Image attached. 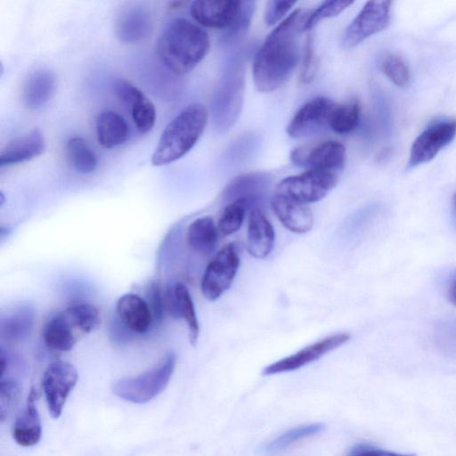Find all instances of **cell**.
Returning <instances> with one entry per match:
<instances>
[{
	"instance_id": "6da1fadb",
	"label": "cell",
	"mask_w": 456,
	"mask_h": 456,
	"mask_svg": "<svg viewBox=\"0 0 456 456\" xmlns=\"http://www.w3.org/2000/svg\"><path fill=\"white\" fill-rule=\"evenodd\" d=\"M311 12L298 8L266 37L252 67L256 88L269 93L282 86L293 74L300 57V37Z\"/></svg>"
},
{
	"instance_id": "7a4b0ae2",
	"label": "cell",
	"mask_w": 456,
	"mask_h": 456,
	"mask_svg": "<svg viewBox=\"0 0 456 456\" xmlns=\"http://www.w3.org/2000/svg\"><path fill=\"white\" fill-rule=\"evenodd\" d=\"M210 49L208 34L184 18L170 22L160 34L156 51L163 64L175 75L192 70Z\"/></svg>"
},
{
	"instance_id": "3957f363",
	"label": "cell",
	"mask_w": 456,
	"mask_h": 456,
	"mask_svg": "<svg viewBox=\"0 0 456 456\" xmlns=\"http://www.w3.org/2000/svg\"><path fill=\"white\" fill-rule=\"evenodd\" d=\"M208 112L201 103L184 108L165 128L152 154L151 163L163 166L185 155L205 130Z\"/></svg>"
},
{
	"instance_id": "277c9868",
	"label": "cell",
	"mask_w": 456,
	"mask_h": 456,
	"mask_svg": "<svg viewBox=\"0 0 456 456\" xmlns=\"http://www.w3.org/2000/svg\"><path fill=\"white\" fill-rule=\"evenodd\" d=\"M176 355L166 354L153 368L134 377L117 380L113 394L125 401L142 404L158 396L167 387L175 368Z\"/></svg>"
},
{
	"instance_id": "5b68a950",
	"label": "cell",
	"mask_w": 456,
	"mask_h": 456,
	"mask_svg": "<svg viewBox=\"0 0 456 456\" xmlns=\"http://www.w3.org/2000/svg\"><path fill=\"white\" fill-rule=\"evenodd\" d=\"M245 62L236 56L224 73L213 103V118L216 128L227 132L240 116L244 96Z\"/></svg>"
},
{
	"instance_id": "8992f818",
	"label": "cell",
	"mask_w": 456,
	"mask_h": 456,
	"mask_svg": "<svg viewBox=\"0 0 456 456\" xmlns=\"http://www.w3.org/2000/svg\"><path fill=\"white\" fill-rule=\"evenodd\" d=\"M339 173L325 169H306L299 175L281 180L275 192L307 205L314 203L324 199L336 187Z\"/></svg>"
},
{
	"instance_id": "52a82bcc",
	"label": "cell",
	"mask_w": 456,
	"mask_h": 456,
	"mask_svg": "<svg viewBox=\"0 0 456 456\" xmlns=\"http://www.w3.org/2000/svg\"><path fill=\"white\" fill-rule=\"evenodd\" d=\"M240 266V255L233 242L223 246L208 262L200 281L203 296L218 299L232 285Z\"/></svg>"
},
{
	"instance_id": "ba28073f",
	"label": "cell",
	"mask_w": 456,
	"mask_h": 456,
	"mask_svg": "<svg viewBox=\"0 0 456 456\" xmlns=\"http://www.w3.org/2000/svg\"><path fill=\"white\" fill-rule=\"evenodd\" d=\"M391 1H368L346 27L342 38L345 49H351L370 37L386 29L391 19Z\"/></svg>"
},
{
	"instance_id": "9c48e42d",
	"label": "cell",
	"mask_w": 456,
	"mask_h": 456,
	"mask_svg": "<svg viewBox=\"0 0 456 456\" xmlns=\"http://www.w3.org/2000/svg\"><path fill=\"white\" fill-rule=\"evenodd\" d=\"M456 136V118H441L431 122L413 141L408 168L431 161Z\"/></svg>"
},
{
	"instance_id": "30bf717a",
	"label": "cell",
	"mask_w": 456,
	"mask_h": 456,
	"mask_svg": "<svg viewBox=\"0 0 456 456\" xmlns=\"http://www.w3.org/2000/svg\"><path fill=\"white\" fill-rule=\"evenodd\" d=\"M78 379L77 369L64 361H55L48 365L42 379L49 414L54 419L62 412L68 396Z\"/></svg>"
},
{
	"instance_id": "8fae6325",
	"label": "cell",
	"mask_w": 456,
	"mask_h": 456,
	"mask_svg": "<svg viewBox=\"0 0 456 456\" xmlns=\"http://www.w3.org/2000/svg\"><path fill=\"white\" fill-rule=\"evenodd\" d=\"M337 103L326 97H315L303 104L290 119L287 133L293 138L314 135L327 127Z\"/></svg>"
},
{
	"instance_id": "7c38bea8",
	"label": "cell",
	"mask_w": 456,
	"mask_h": 456,
	"mask_svg": "<svg viewBox=\"0 0 456 456\" xmlns=\"http://www.w3.org/2000/svg\"><path fill=\"white\" fill-rule=\"evenodd\" d=\"M290 159L295 165L306 169L341 172L346 161V148L338 141L327 140L294 149Z\"/></svg>"
},
{
	"instance_id": "4fadbf2b",
	"label": "cell",
	"mask_w": 456,
	"mask_h": 456,
	"mask_svg": "<svg viewBox=\"0 0 456 456\" xmlns=\"http://www.w3.org/2000/svg\"><path fill=\"white\" fill-rule=\"evenodd\" d=\"M348 333H336L308 345L299 351L266 366L262 374L270 376L298 370L341 346L350 339Z\"/></svg>"
},
{
	"instance_id": "5bb4252c",
	"label": "cell",
	"mask_w": 456,
	"mask_h": 456,
	"mask_svg": "<svg viewBox=\"0 0 456 456\" xmlns=\"http://www.w3.org/2000/svg\"><path fill=\"white\" fill-rule=\"evenodd\" d=\"M243 1L232 0H199L190 8L193 20L205 28L229 29L239 19Z\"/></svg>"
},
{
	"instance_id": "9a60e30c",
	"label": "cell",
	"mask_w": 456,
	"mask_h": 456,
	"mask_svg": "<svg viewBox=\"0 0 456 456\" xmlns=\"http://www.w3.org/2000/svg\"><path fill=\"white\" fill-rule=\"evenodd\" d=\"M115 92L118 99L129 106L136 129L141 134L151 131L156 121V110L149 98L126 80L118 81Z\"/></svg>"
},
{
	"instance_id": "2e32d148",
	"label": "cell",
	"mask_w": 456,
	"mask_h": 456,
	"mask_svg": "<svg viewBox=\"0 0 456 456\" xmlns=\"http://www.w3.org/2000/svg\"><path fill=\"white\" fill-rule=\"evenodd\" d=\"M271 208L281 224L294 233H305L313 228L314 218L307 204L275 192Z\"/></svg>"
},
{
	"instance_id": "e0dca14e",
	"label": "cell",
	"mask_w": 456,
	"mask_h": 456,
	"mask_svg": "<svg viewBox=\"0 0 456 456\" xmlns=\"http://www.w3.org/2000/svg\"><path fill=\"white\" fill-rule=\"evenodd\" d=\"M116 34L126 43L146 39L152 30L150 12L141 5H128L120 11L116 20Z\"/></svg>"
},
{
	"instance_id": "ac0fdd59",
	"label": "cell",
	"mask_w": 456,
	"mask_h": 456,
	"mask_svg": "<svg viewBox=\"0 0 456 456\" xmlns=\"http://www.w3.org/2000/svg\"><path fill=\"white\" fill-rule=\"evenodd\" d=\"M275 232L265 212L255 207L252 208L247 230V248L250 256L257 259L265 258L273 250Z\"/></svg>"
},
{
	"instance_id": "d6986e66",
	"label": "cell",
	"mask_w": 456,
	"mask_h": 456,
	"mask_svg": "<svg viewBox=\"0 0 456 456\" xmlns=\"http://www.w3.org/2000/svg\"><path fill=\"white\" fill-rule=\"evenodd\" d=\"M116 311L124 326L137 334L147 332L154 322L147 301L134 293L121 296L117 302Z\"/></svg>"
},
{
	"instance_id": "ffe728a7",
	"label": "cell",
	"mask_w": 456,
	"mask_h": 456,
	"mask_svg": "<svg viewBox=\"0 0 456 456\" xmlns=\"http://www.w3.org/2000/svg\"><path fill=\"white\" fill-rule=\"evenodd\" d=\"M38 394L31 388L25 408L16 418L12 426V437L16 444L30 447L38 444L42 436V424L37 406Z\"/></svg>"
},
{
	"instance_id": "44dd1931",
	"label": "cell",
	"mask_w": 456,
	"mask_h": 456,
	"mask_svg": "<svg viewBox=\"0 0 456 456\" xmlns=\"http://www.w3.org/2000/svg\"><path fill=\"white\" fill-rule=\"evenodd\" d=\"M45 148L44 134L39 129H33L9 142L1 151V167L30 160L41 155Z\"/></svg>"
},
{
	"instance_id": "7402d4cb",
	"label": "cell",
	"mask_w": 456,
	"mask_h": 456,
	"mask_svg": "<svg viewBox=\"0 0 456 456\" xmlns=\"http://www.w3.org/2000/svg\"><path fill=\"white\" fill-rule=\"evenodd\" d=\"M56 77L51 70L39 69L28 76L21 94L23 104L29 110L43 107L53 95Z\"/></svg>"
},
{
	"instance_id": "603a6c76",
	"label": "cell",
	"mask_w": 456,
	"mask_h": 456,
	"mask_svg": "<svg viewBox=\"0 0 456 456\" xmlns=\"http://www.w3.org/2000/svg\"><path fill=\"white\" fill-rule=\"evenodd\" d=\"M81 334L73 327L63 312L51 318L44 327L43 340L45 345L54 351H70Z\"/></svg>"
},
{
	"instance_id": "cb8c5ba5",
	"label": "cell",
	"mask_w": 456,
	"mask_h": 456,
	"mask_svg": "<svg viewBox=\"0 0 456 456\" xmlns=\"http://www.w3.org/2000/svg\"><path fill=\"white\" fill-rule=\"evenodd\" d=\"M98 142L104 148L111 149L123 144L128 138L129 127L126 120L117 112L105 110L96 118Z\"/></svg>"
},
{
	"instance_id": "d4e9b609",
	"label": "cell",
	"mask_w": 456,
	"mask_h": 456,
	"mask_svg": "<svg viewBox=\"0 0 456 456\" xmlns=\"http://www.w3.org/2000/svg\"><path fill=\"white\" fill-rule=\"evenodd\" d=\"M219 232L212 216L195 219L188 227L187 242L190 248L201 256H209L216 248Z\"/></svg>"
},
{
	"instance_id": "484cf974",
	"label": "cell",
	"mask_w": 456,
	"mask_h": 456,
	"mask_svg": "<svg viewBox=\"0 0 456 456\" xmlns=\"http://www.w3.org/2000/svg\"><path fill=\"white\" fill-rule=\"evenodd\" d=\"M269 183L270 178L267 174H246L238 176L231 182L224 192V198L229 202L239 199H245L253 204V201L264 193Z\"/></svg>"
},
{
	"instance_id": "4316f807",
	"label": "cell",
	"mask_w": 456,
	"mask_h": 456,
	"mask_svg": "<svg viewBox=\"0 0 456 456\" xmlns=\"http://www.w3.org/2000/svg\"><path fill=\"white\" fill-rule=\"evenodd\" d=\"M323 429L324 425L320 422L293 428L265 444L260 451L265 455L280 453L302 440L320 434Z\"/></svg>"
},
{
	"instance_id": "83f0119b",
	"label": "cell",
	"mask_w": 456,
	"mask_h": 456,
	"mask_svg": "<svg viewBox=\"0 0 456 456\" xmlns=\"http://www.w3.org/2000/svg\"><path fill=\"white\" fill-rule=\"evenodd\" d=\"M34 320V309L28 305H21L3 319L2 335L10 340H20L29 334Z\"/></svg>"
},
{
	"instance_id": "f1b7e54d",
	"label": "cell",
	"mask_w": 456,
	"mask_h": 456,
	"mask_svg": "<svg viewBox=\"0 0 456 456\" xmlns=\"http://www.w3.org/2000/svg\"><path fill=\"white\" fill-rule=\"evenodd\" d=\"M174 293L178 316L186 322L190 344L195 346L200 336V326L191 293L183 283L174 286Z\"/></svg>"
},
{
	"instance_id": "f546056e",
	"label": "cell",
	"mask_w": 456,
	"mask_h": 456,
	"mask_svg": "<svg viewBox=\"0 0 456 456\" xmlns=\"http://www.w3.org/2000/svg\"><path fill=\"white\" fill-rule=\"evenodd\" d=\"M66 149L69 162L77 172L90 174L96 169L97 156L85 139L77 136L70 138Z\"/></svg>"
},
{
	"instance_id": "4dcf8cb0",
	"label": "cell",
	"mask_w": 456,
	"mask_h": 456,
	"mask_svg": "<svg viewBox=\"0 0 456 456\" xmlns=\"http://www.w3.org/2000/svg\"><path fill=\"white\" fill-rule=\"evenodd\" d=\"M63 313L82 337L94 331L101 324L99 310L88 303L70 305Z\"/></svg>"
},
{
	"instance_id": "1f68e13d",
	"label": "cell",
	"mask_w": 456,
	"mask_h": 456,
	"mask_svg": "<svg viewBox=\"0 0 456 456\" xmlns=\"http://www.w3.org/2000/svg\"><path fill=\"white\" fill-rule=\"evenodd\" d=\"M362 107L357 100L336 105L330 122V128L339 134L354 131L359 125Z\"/></svg>"
},
{
	"instance_id": "d6a6232c",
	"label": "cell",
	"mask_w": 456,
	"mask_h": 456,
	"mask_svg": "<svg viewBox=\"0 0 456 456\" xmlns=\"http://www.w3.org/2000/svg\"><path fill=\"white\" fill-rule=\"evenodd\" d=\"M251 205V202L245 199H239L229 202L217 222L219 234L229 236L240 230L244 222L247 210Z\"/></svg>"
},
{
	"instance_id": "836d02e7",
	"label": "cell",
	"mask_w": 456,
	"mask_h": 456,
	"mask_svg": "<svg viewBox=\"0 0 456 456\" xmlns=\"http://www.w3.org/2000/svg\"><path fill=\"white\" fill-rule=\"evenodd\" d=\"M382 70L389 80L399 87L409 85L411 71L405 61L395 54L387 55L382 63Z\"/></svg>"
},
{
	"instance_id": "e575fe53",
	"label": "cell",
	"mask_w": 456,
	"mask_h": 456,
	"mask_svg": "<svg viewBox=\"0 0 456 456\" xmlns=\"http://www.w3.org/2000/svg\"><path fill=\"white\" fill-rule=\"evenodd\" d=\"M353 1H326L323 2L318 8L312 11L305 24V32L310 31L322 20L329 18H333L339 15L345 11Z\"/></svg>"
},
{
	"instance_id": "d590c367",
	"label": "cell",
	"mask_w": 456,
	"mask_h": 456,
	"mask_svg": "<svg viewBox=\"0 0 456 456\" xmlns=\"http://www.w3.org/2000/svg\"><path fill=\"white\" fill-rule=\"evenodd\" d=\"M20 387L13 379H1L0 382V418L4 421L19 402Z\"/></svg>"
},
{
	"instance_id": "8d00e7d4",
	"label": "cell",
	"mask_w": 456,
	"mask_h": 456,
	"mask_svg": "<svg viewBox=\"0 0 456 456\" xmlns=\"http://www.w3.org/2000/svg\"><path fill=\"white\" fill-rule=\"evenodd\" d=\"M254 1H243L241 13L235 24L224 34V42H232L242 37L247 31L255 11Z\"/></svg>"
},
{
	"instance_id": "74e56055",
	"label": "cell",
	"mask_w": 456,
	"mask_h": 456,
	"mask_svg": "<svg viewBox=\"0 0 456 456\" xmlns=\"http://www.w3.org/2000/svg\"><path fill=\"white\" fill-rule=\"evenodd\" d=\"M437 346L445 354L456 356V322H445L436 330Z\"/></svg>"
},
{
	"instance_id": "f35d334b",
	"label": "cell",
	"mask_w": 456,
	"mask_h": 456,
	"mask_svg": "<svg viewBox=\"0 0 456 456\" xmlns=\"http://www.w3.org/2000/svg\"><path fill=\"white\" fill-rule=\"evenodd\" d=\"M304 49L300 81L304 84H307L314 78L318 67L313 37H307Z\"/></svg>"
},
{
	"instance_id": "ab89813d",
	"label": "cell",
	"mask_w": 456,
	"mask_h": 456,
	"mask_svg": "<svg viewBox=\"0 0 456 456\" xmlns=\"http://www.w3.org/2000/svg\"><path fill=\"white\" fill-rule=\"evenodd\" d=\"M296 3L295 1H268L264 12L265 24L273 26L281 22V20L292 9Z\"/></svg>"
},
{
	"instance_id": "60d3db41",
	"label": "cell",
	"mask_w": 456,
	"mask_h": 456,
	"mask_svg": "<svg viewBox=\"0 0 456 456\" xmlns=\"http://www.w3.org/2000/svg\"><path fill=\"white\" fill-rule=\"evenodd\" d=\"M146 300L151 310L154 322H159L163 318L165 305V296L159 284L152 283L147 293Z\"/></svg>"
},
{
	"instance_id": "b9f144b4",
	"label": "cell",
	"mask_w": 456,
	"mask_h": 456,
	"mask_svg": "<svg viewBox=\"0 0 456 456\" xmlns=\"http://www.w3.org/2000/svg\"><path fill=\"white\" fill-rule=\"evenodd\" d=\"M346 456H416L414 453H401L379 448L369 444H359Z\"/></svg>"
},
{
	"instance_id": "7bdbcfd3",
	"label": "cell",
	"mask_w": 456,
	"mask_h": 456,
	"mask_svg": "<svg viewBox=\"0 0 456 456\" xmlns=\"http://www.w3.org/2000/svg\"><path fill=\"white\" fill-rule=\"evenodd\" d=\"M449 301L456 306V274L454 275L448 289Z\"/></svg>"
},
{
	"instance_id": "ee69618b",
	"label": "cell",
	"mask_w": 456,
	"mask_h": 456,
	"mask_svg": "<svg viewBox=\"0 0 456 456\" xmlns=\"http://www.w3.org/2000/svg\"><path fill=\"white\" fill-rule=\"evenodd\" d=\"M452 207L453 218H454L455 223H456V192L454 193L453 198H452Z\"/></svg>"
}]
</instances>
